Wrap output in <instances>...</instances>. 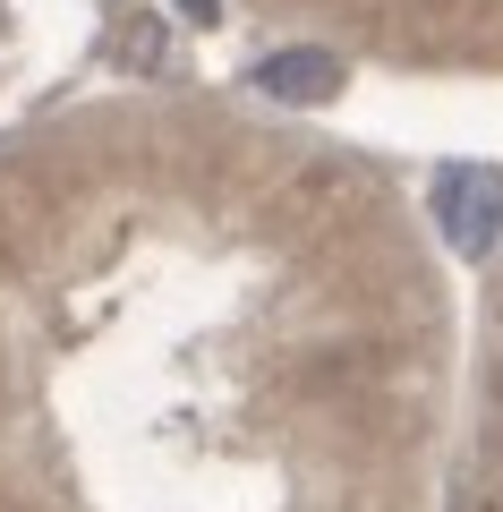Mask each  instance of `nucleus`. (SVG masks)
<instances>
[{
	"label": "nucleus",
	"instance_id": "2",
	"mask_svg": "<svg viewBox=\"0 0 503 512\" xmlns=\"http://www.w3.org/2000/svg\"><path fill=\"white\" fill-rule=\"evenodd\" d=\"M248 86L265 94V103H333L342 94V60L316 52V43H299V52H273L248 69Z\"/></svg>",
	"mask_w": 503,
	"mask_h": 512
},
{
	"label": "nucleus",
	"instance_id": "3",
	"mask_svg": "<svg viewBox=\"0 0 503 512\" xmlns=\"http://www.w3.org/2000/svg\"><path fill=\"white\" fill-rule=\"evenodd\" d=\"M478 478H486V504L503 512V376L486 384V410H478Z\"/></svg>",
	"mask_w": 503,
	"mask_h": 512
},
{
	"label": "nucleus",
	"instance_id": "5",
	"mask_svg": "<svg viewBox=\"0 0 503 512\" xmlns=\"http://www.w3.org/2000/svg\"><path fill=\"white\" fill-rule=\"evenodd\" d=\"M180 9H188L197 26H214V18H222V0H180Z\"/></svg>",
	"mask_w": 503,
	"mask_h": 512
},
{
	"label": "nucleus",
	"instance_id": "1",
	"mask_svg": "<svg viewBox=\"0 0 503 512\" xmlns=\"http://www.w3.org/2000/svg\"><path fill=\"white\" fill-rule=\"evenodd\" d=\"M435 222L461 256H486L503 239V171L495 163H452L435 180Z\"/></svg>",
	"mask_w": 503,
	"mask_h": 512
},
{
	"label": "nucleus",
	"instance_id": "4",
	"mask_svg": "<svg viewBox=\"0 0 503 512\" xmlns=\"http://www.w3.org/2000/svg\"><path fill=\"white\" fill-rule=\"evenodd\" d=\"M128 35H137V43H128V60H137V69H162V52H171L162 35H171V26H162V18H137Z\"/></svg>",
	"mask_w": 503,
	"mask_h": 512
}]
</instances>
